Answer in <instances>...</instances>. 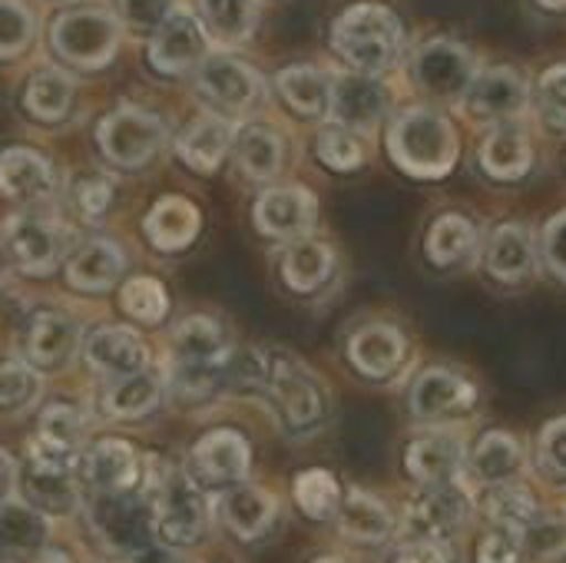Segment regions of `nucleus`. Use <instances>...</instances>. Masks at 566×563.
Returning a JSON list of instances; mask_svg holds the SVG:
<instances>
[{
  "instance_id": "1",
  "label": "nucleus",
  "mask_w": 566,
  "mask_h": 563,
  "mask_svg": "<svg viewBox=\"0 0 566 563\" xmlns=\"http://www.w3.org/2000/svg\"><path fill=\"white\" fill-rule=\"evenodd\" d=\"M169 388L182 402H206L216 398L226 388L229 362H232V345L219 322L206 315L182 319L172 329L169 338Z\"/></svg>"
},
{
  "instance_id": "2",
  "label": "nucleus",
  "mask_w": 566,
  "mask_h": 563,
  "mask_svg": "<svg viewBox=\"0 0 566 563\" xmlns=\"http://www.w3.org/2000/svg\"><path fill=\"white\" fill-rule=\"evenodd\" d=\"M388 153L408 176L441 179L458 163V133L444 113L431 106H415L391 123Z\"/></svg>"
},
{
  "instance_id": "3",
  "label": "nucleus",
  "mask_w": 566,
  "mask_h": 563,
  "mask_svg": "<svg viewBox=\"0 0 566 563\" xmlns=\"http://www.w3.org/2000/svg\"><path fill=\"white\" fill-rule=\"evenodd\" d=\"M262 395L289 435L318 431L328 418V392L322 378L289 352H269Z\"/></svg>"
},
{
  "instance_id": "4",
  "label": "nucleus",
  "mask_w": 566,
  "mask_h": 563,
  "mask_svg": "<svg viewBox=\"0 0 566 563\" xmlns=\"http://www.w3.org/2000/svg\"><path fill=\"white\" fill-rule=\"evenodd\" d=\"M332 43L355 73L378 76L398 60L401 23L381 3H355L338 17Z\"/></svg>"
},
{
  "instance_id": "5",
  "label": "nucleus",
  "mask_w": 566,
  "mask_h": 563,
  "mask_svg": "<svg viewBox=\"0 0 566 563\" xmlns=\"http://www.w3.org/2000/svg\"><path fill=\"white\" fill-rule=\"evenodd\" d=\"M149 511H153V531L172 544V548H192L202 541L206 524H209V511H206V498L202 488L172 468H163L153 484H149Z\"/></svg>"
},
{
  "instance_id": "6",
  "label": "nucleus",
  "mask_w": 566,
  "mask_h": 563,
  "mask_svg": "<svg viewBox=\"0 0 566 563\" xmlns=\"http://www.w3.org/2000/svg\"><path fill=\"white\" fill-rule=\"evenodd\" d=\"M478 402H481L478 385L451 365L424 368L411 382V392H408L411 418L428 425V428H451L454 421L474 415Z\"/></svg>"
},
{
  "instance_id": "7",
  "label": "nucleus",
  "mask_w": 566,
  "mask_h": 563,
  "mask_svg": "<svg viewBox=\"0 0 566 563\" xmlns=\"http://www.w3.org/2000/svg\"><path fill=\"white\" fill-rule=\"evenodd\" d=\"M50 43L60 60L76 70H99L116 56L119 27L106 10H66L50 27Z\"/></svg>"
},
{
  "instance_id": "8",
  "label": "nucleus",
  "mask_w": 566,
  "mask_h": 563,
  "mask_svg": "<svg viewBox=\"0 0 566 563\" xmlns=\"http://www.w3.org/2000/svg\"><path fill=\"white\" fill-rule=\"evenodd\" d=\"M96 143L109 163L123 169H136V166H146L163 149L166 126L156 113H146L139 106H123L99 123Z\"/></svg>"
},
{
  "instance_id": "9",
  "label": "nucleus",
  "mask_w": 566,
  "mask_h": 563,
  "mask_svg": "<svg viewBox=\"0 0 566 563\" xmlns=\"http://www.w3.org/2000/svg\"><path fill=\"white\" fill-rule=\"evenodd\" d=\"M405 471L421 491L454 488L468 475V441L451 428L421 431L405 448Z\"/></svg>"
},
{
  "instance_id": "10",
  "label": "nucleus",
  "mask_w": 566,
  "mask_h": 563,
  "mask_svg": "<svg viewBox=\"0 0 566 563\" xmlns=\"http://www.w3.org/2000/svg\"><path fill=\"white\" fill-rule=\"evenodd\" d=\"M90 524L96 538L116 554H143L156 534L149 501L133 494H93Z\"/></svg>"
},
{
  "instance_id": "11",
  "label": "nucleus",
  "mask_w": 566,
  "mask_h": 563,
  "mask_svg": "<svg viewBox=\"0 0 566 563\" xmlns=\"http://www.w3.org/2000/svg\"><path fill=\"white\" fill-rule=\"evenodd\" d=\"M474 76H478L474 56L458 40L434 37V40L421 43V50L415 56V80L428 96H438V100L468 96Z\"/></svg>"
},
{
  "instance_id": "12",
  "label": "nucleus",
  "mask_w": 566,
  "mask_h": 563,
  "mask_svg": "<svg viewBox=\"0 0 566 563\" xmlns=\"http://www.w3.org/2000/svg\"><path fill=\"white\" fill-rule=\"evenodd\" d=\"M348 362L368 382H391L411 358V342L395 322H365L348 335Z\"/></svg>"
},
{
  "instance_id": "13",
  "label": "nucleus",
  "mask_w": 566,
  "mask_h": 563,
  "mask_svg": "<svg viewBox=\"0 0 566 563\" xmlns=\"http://www.w3.org/2000/svg\"><path fill=\"white\" fill-rule=\"evenodd\" d=\"M471 521V498L454 488H424L405 508V541H448Z\"/></svg>"
},
{
  "instance_id": "14",
  "label": "nucleus",
  "mask_w": 566,
  "mask_h": 563,
  "mask_svg": "<svg viewBox=\"0 0 566 563\" xmlns=\"http://www.w3.org/2000/svg\"><path fill=\"white\" fill-rule=\"evenodd\" d=\"M537 259L541 256H537V239H534L531 226L504 222L484 242L481 265H484L491 282H497L504 289H521V285H527L534 279Z\"/></svg>"
},
{
  "instance_id": "15",
  "label": "nucleus",
  "mask_w": 566,
  "mask_h": 563,
  "mask_svg": "<svg viewBox=\"0 0 566 563\" xmlns=\"http://www.w3.org/2000/svg\"><path fill=\"white\" fill-rule=\"evenodd\" d=\"M3 242H7L10 259L23 272L43 275L66 252V229L46 216H13L3 226Z\"/></svg>"
},
{
  "instance_id": "16",
  "label": "nucleus",
  "mask_w": 566,
  "mask_h": 563,
  "mask_svg": "<svg viewBox=\"0 0 566 563\" xmlns=\"http://www.w3.org/2000/svg\"><path fill=\"white\" fill-rule=\"evenodd\" d=\"M196 83H199V93L212 106H219L226 113H245V110H252L259 103V93H262L259 73L249 63H242L235 56H226V53L206 56L199 63Z\"/></svg>"
},
{
  "instance_id": "17",
  "label": "nucleus",
  "mask_w": 566,
  "mask_h": 563,
  "mask_svg": "<svg viewBox=\"0 0 566 563\" xmlns=\"http://www.w3.org/2000/svg\"><path fill=\"white\" fill-rule=\"evenodd\" d=\"M252 216H255V229L262 236L295 242V239H305L308 229L315 226L318 202L302 186H279V189H265L255 199Z\"/></svg>"
},
{
  "instance_id": "18",
  "label": "nucleus",
  "mask_w": 566,
  "mask_h": 563,
  "mask_svg": "<svg viewBox=\"0 0 566 563\" xmlns=\"http://www.w3.org/2000/svg\"><path fill=\"white\" fill-rule=\"evenodd\" d=\"M206 60V33L199 27V17H192L189 10L172 7V13L156 27L153 43H149V63L166 73H186L196 63Z\"/></svg>"
},
{
  "instance_id": "19",
  "label": "nucleus",
  "mask_w": 566,
  "mask_h": 563,
  "mask_svg": "<svg viewBox=\"0 0 566 563\" xmlns=\"http://www.w3.org/2000/svg\"><path fill=\"white\" fill-rule=\"evenodd\" d=\"M328 113L332 119L355 133H368L381 123V116L388 113V90L365 73H345L338 80H332V100H328Z\"/></svg>"
},
{
  "instance_id": "20",
  "label": "nucleus",
  "mask_w": 566,
  "mask_h": 563,
  "mask_svg": "<svg viewBox=\"0 0 566 563\" xmlns=\"http://www.w3.org/2000/svg\"><path fill=\"white\" fill-rule=\"evenodd\" d=\"M249 471V441L239 431L219 428L192 448V481L199 488L239 484Z\"/></svg>"
},
{
  "instance_id": "21",
  "label": "nucleus",
  "mask_w": 566,
  "mask_h": 563,
  "mask_svg": "<svg viewBox=\"0 0 566 563\" xmlns=\"http://www.w3.org/2000/svg\"><path fill=\"white\" fill-rule=\"evenodd\" d=\"M524 468H527L524 445L507 431H484L474 441V448H468V475L481 488L521 481Z\"/></svg>"
},
{
  "instance_id": "22",
  "label": "nucleus",
  "mask_w": 566,
  "mask_h": 563,
  "mask_svg": "<svg viewBox=\"0 0 566 563\" xmlns=\"http://www.w3.org/2000/svg\"><path fill=\"white\" fill-rule=\"evenodd\" d=\"M527 103V83L511 66H494L488 73H478L468 90V110L478 119L504 123L514 113H521Z\"/></svg>"
},
{
  "instance_id": "23",
  "label": "nucleus",
  "mask_w": 566,
  "mask_h": 563,
  "mask_svg": "<svg viewBox=\"0 0 566 563\" xmlns=\"http://www.w3.org/2000/svg\"><path fill=\"white\" fill-rule=\"evenodd\" d=\"M481 252V232L464 212L438 216L424 232V259L434 269H464Z\"/></svg>"
},
{
  "instance_id": "24",
  "label": "nucleus",
  "mask_w": 566,
  "mask_h": 563,
  "mask_svg": "<svg viewBox=\"0 0 566 563\" xmlns=\"http://www.w3.org/2000/svg\"><path fill=\"white\" fill-rule=\"evenodd\" d=\"M83 475L96 494H133L139 481V458L129 441L103 438L86 451Z\"/></svg>"
},
{
  "instance_id": "25",
  "label": "nucleus",
  "mask_w": 566,
  "mask_h": 563,
  "mask_svg": "<svg viewBox=\"0 0 566 563\" xmlns=\"http://www.w3.org/2000/svg\"><path fill=\"white\" fill-rule=\"evenodd\" d=\"M76 345H80V325L73 315L53 312V309L30 315L27 332H23V348L30 362L43 368H60L73 358Z\"/></svg>"
},
{
  "instance_id": "26",
  "label": "nucleus",
  "mask_w": 566,
  "mask_h": 563,
  "mask_svg": "<svg viewBox=\"0 0 566 563\" xmlns=\"http://www.w3.org/2000/svg\"><path fill=\"white\" fill-rule=\"evenodd\" d=\"M335 524H338V534L358 548H378L395 534V518H391L388 504L358 488H352L342 498Z\"/></svg>"
},
{
  "instance_id": "27",
  "label": "nucleus",
  "mask_w": 566,
  "mask_h": 563,
  "mask_svg": "<svg viewBox=\"0 0 566 563\" xmlns=\"http://www.w3.org/2000/svg\"><path fill=\"white\" fill-rule=\"evenodd\" d=\"M86 358H90V365H93L99 375L126 378V375L146 372L149 352H146V342H143L133 329L106 325V329H96V332L90 335V342H86Z\"/></svg>"
},
{
  "instance_id": "28",
  "label": "nucleus",
  "mask_w": 566,
  "mask_h": 563,
  "mask_svg": "<svg viewBox=\"0 0 566 563\" xmlns=\"http://www.w3.org/2000/svg\"><path fill=\"white\" fill-rule=\"evenodd\" d=\"M53 166L36 149L10 146L0 153V196L17 202H36L53 192Z\"/></svg>"
},
{
  "instance_id": "29",
  "label": "nucleus",
  "mask_w": 566,
  "mask_h": 563,
  "mask_svg": "<svg viewBox=\"0 0 566 563\" xmlns=\"http://www.w3.org/2000/svg\"><path fill=\"white\" fill-rule=\"evenodd\" d=\"M335 249L322 239H295L282 252V282L298 295L322 292L335 275Z\"/></svg>"
},
{
  "instance_id": "30",
  "label": "nucleus",
  "mask_w": 566,
  "mask_h": 563,
  "mask_svg": "<svg viewBox=\"0 0 566 563\" xmlns=\"http://www.w3.org/2000/svg\"><path fill=\"white\" fill-rule=\"evenodd\" d=\"M534 163V146L527 133L514 123H497L481 143V169L497 183H517Z\"/></svg>"
},
{
  "instance_id": "31",
  "label": "nucleus",
  "mask_w": 566,
  "mask_h": 563,
  "mask_svg": "<svg viewBox=\"0 0 566 563\" xmlns=\"http://www.w3.org/2000/svg\"><path fill=\"white\" fill-rule=\"evenodd\" d=\"M83 415L70 405H53L43 411L40 418V431L36 438L30 441V455L27 458H36V461H50V465H73V455L83 441Z\"/></svg>"
},
{
  "instance_id": "32",
  "label": "nucleus",
  "mask_w": 566,
  "mask_h": 563,
  "mask_svg": "<svg viewBox=\"0 0 566 563\" xmlns=\"http://www.w3.org/2000/svg\"><path fill=\"white\" fill-rule=\"evenodd\" d=\"M199 226H202L199 209H196L189 199H182V196H166V199H159V202L149 209L146 222H143L146 239H149L153 249H159V252H179V249H186V246L199 236Z\"/></svg>"
},
{
  "instance_id": "33",
  "label": "nucleus",
  "mask_w": 566,
  "mask_h": 563,
  "mask_svg": "<svg viewBox=\"0 0 566 563\" xmlns=\"http://www.w3.org/2000/svg\"><path fill=\"white\" fill-rule=\"evenodd\" d=\"M123 265H126V259H123V252H119L116 242H109V239H90V242H83L70 256V262H66V282L73 289H80V292H106L119 279Z\"/></svg>"
},
{
  "instance_id": "34",
  "label": "nucleus",
  "mask_w": 566,
  "mask_h": 563,
  "mask_svg": "<svg viewBox=\"0 0 566 563\" xmlns=\"http://www.w3.org/2000/svg\"><path fill=\"white\" fill-rule=\"evenodd\" d=\"M222 521L226 528L239 538V541H255L262 538L275 514H279V504L275 498L265 491V488H252V484H235L226 498H222Z\"/></svg>"
},
{
  "instance_id": "35",
  "label": "nucleus",
  "mask_w": 566,
  "mask_h": 563,
  "mask_svg": "<svg viewBox=\"0 0 566 563\" xmlns=\"http://www.w3.org/2000/svg\"><path fill=\"white\" fill-rule=\"evenodd\" d=\"M229 146H232L229 123L219 119V116H199V119H192L182 129V136L176 143V153H179V159L189 169H196V173H216L219 163L226 159Z\"/></svg>"
},
{
  "instance_id": "36",
  "label": "nucleus",
  "mask_w": 566,
  "mask_h": 563,
  "mask_svg": "<svg viewBox=\"0 0 566 563\" xmlns=\"http://www.w3.org/2000/svg\"><path fill=\"white\" fill-rule=\"evenodd\" d=\"M259 23L255 0H199V27L219 46H239Z\"/></svg>"
},
{
  "instance_id": "37",
  "label": "nucleus",
  "mask_w": 566,
  "mask_h": 563,
  "mask_svg": "<svg viewBox=\"0 0 566 563\" xmlns=\"http://www.w3.org/2000/svg\"><path fill=\"white\" fill-rule=\"evenodd\" d=\"M46 544V521L36 508L3 501L0 504V563L33 557Z\"/></svg>"
},
{
  "instance_id": "38",
  "label": "nucleus",
  "mask_w": 566,
  "mask_h": 563,
  "mask_svg": "<svg viewBox=\"0 0 566 563\" xmlns=\"http://www.w3.org/2000/svg\"><path fill=\"white\" fill-rule=\"evenodd\" d=\"M232 139H235V163H239V169L249 179L265 183V179H272L282 169L285 143H282V136L272 126L252 123V126L239 129V136H232Z\"/></svg>"
},
{
  "instance_id": "39",
  "label": "nucleus",
  "mask_w": 566,
  "mask_h": 563,
  "mask_svg": "<svg viewBox=\"0 0 566 563\" xmlns=\"http://www.w3.org/2000/svg\"><path fill=\"white\" fill-rule=\"evenodd\" d=\"M166 382L156 372H136L126 378H113V385L103 395V408L113 418H143L163 402Z\"/></svg>"
},
{
  "instance_id": "40",
  "label": "nucleus",
  "mask_w": 566,
  "mask_h": 563,
  "mask_svg": "<svg viewBox=\"0 0 566 563\" xmlns=\"http://www.w3.org/2000/svg\"><path fill=\"white\" fill-rule=\"evenodd\" d=\"M27 498L30 508H43L53 514H66L70 508H76V484L66 465H50V461H36L27 458Z\"/></svg>"
},
{
  "instance_id": "41",
  "label": "nucleus",
  "mask_w": 566,
  "mask_h": 563,
  "mask_svg": "<svg viewBox=\"0 0 566 563\" xmlns=\"http://www.w3.org/2000/svg\"><path fill=\"white\" fill-rule=\"evenodd\" d=\"M279 93L282 100L302 113V116H322L328 110V100H332V76L318 66H308V63H295V66H285L279 73Z\"/></svg>"
},
{
  "instance_id": "42",
  "label": "nucleus",
  "mask_w": 566,
  "mask_h": 563,
  "mask_svg": "<svg viewBox=\"0 0 566 563\" xmlns=\"http://www.w3.org/2000/svg\"><path fill=\"white\" fill-rule=\"evenodd\" d=\"M478 508H481V514H484L491 524H497V528H517V531H521L524 524H531V521L541 514L537 498H534L531 488L521 484V481L481 488Z\"/></svg>"
},
{
  "instance_id": "43",
  "label": "nucleus",
  "mask_w": 566,
  "mask_h": 563,
  "mask_svg": "<svg viewBox=\"0 0 566 563\" xmlns=\"http://www.w3.org/2000/svg\"><path fill=\"white\" fill-rule=\"evenodd\" d=\"M23 103L27 113L36 116L40 123H60L73 103V80L56 66H40L27 83Z\"/></svg>"
},
{
  "instance_id": "44",
  "label": "nucleus",
  "mask_w": 566,
  "mask_h": 563,
  "mask_svg": "<svg viewBox=\"0 0 566 563\" xmlns=\"http://www.w3.org/2000/svg\"><path fill=\"white\" fill-rule=\"evenodd\" d=\"M521 548L524 561L531 563L566 561V514L541 511L531 524L521 528Z\"/></svg>"
},
{
  "instance_id": "45",
  "label": "nucleus",
  "mask_w": 566,
  "mask_h": 563,
  "mask_svg": "<svg viewBox=\"0 0 566 563\" xmlns=\"http://www.w3.org/2000/svg\"><path fill=\"white\" fill-rule=\"evenodd\" d=\"M295 504L312 521L335 518L338 514V504H342V488H338L335 475L332 471H322V468L302 471L295 478Z\"/></svg>"
},
{
  "instance_id": "46",
  "label": "nucleus",
  "mask_w": 566,
  "mask_h": 563,
  "mask_svg": "<svg viewBox=\"0 0 566 563\" xmlns=\"http://www.w3.org/2000/svg\"><path fill=\"white\" fill-rule=\"evenodd\" d=\"M43 392V378L23 362H0V415H20L33 408Z\"/></svg>"
},
{
  "instance_id": "47",
  "label": "nucleus",
  "mask_w": 566,
  "mask_h": 563,
  "mask_svg": "<svg viewBox=\"0 0 566 563\" xmlns=\"http://www.w3.org/2000/svg\"><path fill=\"white\" fill-rule=\"evenodd\" d=\"M123 312L136 322H146V325H156L166 319L169 312V295H166V285L149 279V275H136L123 285Z\"/></svg>"
},
{
  "instance_id": "48",
  "label": "nucleus",
  "mask_w": 566,
  "mask_h": 563,
  "mask_svg": "<svg viewBox=\"0 0 566 563\" xmlns=\"http://www.w3.org/2000/svg\"><path fill=\"white\" fill-rule=\"evenodd\" d=\"M36 33V17L23 0H0V56H20Z\"/></svg>"
},
{
  "instance_id": "49",
  "label": "nucleus",
  "mask_w": 566,
  "mask_h": 563,
  "mask_svg": "<svg viewBox=\"0 0 566 563\" xmlns=\"http://www.w3.org/2000/svg\"><path fill=\"white\" fill-rule=\"evenodd\" d=\"M315 153L318 159L335 169V173H352L365 163V146L355 133L342 129V126H332V129H322L318 133V143H315Z\"/></svg>"
},
{
  "instance_id": "50",
  "label": "nucleus",
  "mask_w": 566,
  "mask_h": 563,
  "mask_svg": "<svg viewBox=\"0 0 566 563\" xmlns=\"http://www.w3.org/2000/svg\"><path fill=\"white\" fill-rule=\"evenodd\" d=\"M537 468L554 481L566 484V418H554L537 435Z\"/></svg>"
},
{
  "instance_id": "51",
  "label": "nucleus",
  "mask_w": 566,
  "mask_h": 563,
  "mask_svg": "<svg viewBox=\"0 0 566 563\" xmlns=\"http://www.w3.org/2000/svg\"><path fill=\"white\" fill-rule=\"evenodd\" d=\"M537 110L551 129H566V63L544 73L541 93H537Z\"/></svg>"
},
{
  "instance_id": "52",
  "label": "nucleus",
  "mask_w": 566,
  "mask_h": 563,
  "mask_svg": "<svg viewBox=\"0 0 566 563\" xmlns=\"http://www.w3.org/2000/svg\"><path fill=\"white\" fill-rule=\"evenodd\" d=\"M109 202H113V183L106 176L90 173V176H80L73 183V206L83 219L96 222L109 209Z\"/></svg>"
},
{
  "instance_id": "53",
  "label": "nucleus",
  "mask_w": 566,
  "mask_h": 563,
  "mask_svg": "<svg viewBox=\"0 0 566 563\" xmlns=\"http://www.w3.org/2000/svg\"><path fill=\"white\" fill-rule=\"evenodd\" d=\"M478 563H527L521 548V531L491 524L478 544Z\"/></svg>"
},
{
  "instance_id": "54",
  "label": "nucleus",
  "mask_w": 566,
  "mask_h": 563,
  "mask_svg": "<svg viewBox=\"0 0 566 563\" xmlns=\"http://www.w3.org/2000/svg\"><path fill=\"white\" fill-rule=\"evenodd\" d=\"M537 256H541L544 269L566 285V209L544 226Z\"/></svg>"
},
{
  "instance_id": "55",
  "label": "nucleus",
  "mask_w": 566,
  "mask_h": 563,
  "mask_svg": "<svg viewBox=\"0 0 566 563\" xmlns=\"http://www.w3.org/2000/svg\"><path fill=\"white\" fill-rule=\"evenodd\" d=\"M116 3L123 20L136 30H156L172 13V0H116Z\"/></svg>"
},
{
  "instance_id": "56",
  "label": "nucleus",
  "mask_w": 566,
  "mask_h": 563,
  "mask_svg": "<svg viewBox=\"0 0 566 563\" xmlns=\"http://www.w3.org/2000/svg\"><path fill=\"white\" fill-rule=\"evenodd\" d=\"M395 563H454L448 541H405L395 551Z\"/></svg>"
},
{
  "instance_id": "57",
  "label": "nucleus",
  "mask_w": 566,
  "mask_h": 563,
  "mask_svg": "<svg viewBox=\"0 0 566 563\" xmlns=\"http://www.w3.org/2000/svg\"><path fill=\"white\" fill-rule=\"evenodd\" d=\"M13 484H17V465H13V458L0 448V501L13 491Z\"/></svg>"
},
{
  "instance_id": "58",
  "label": "nucleus",
  "mask_w": 566,
  "mask_h": 563,
  "mask_svg": "<svg viewBox=\"0 0 566 563\" xmlns=\"http://www.w3.org/2000/svg\"><path fill=\"white\" fill-rule=\"evenodd\" d=\"M33 563H70V557H66V554H56V551H53V554H43V557H36Z\"/></svg>"
},
{
  "instance_id": "59",
  "label": "nucleus",
  "mask_w": 566,
  "mask_h": 563,
  "mask_svg": "<svg viewBox=\"0 0 566 563\" xmlns=\"http://www.w3.org/2000/svg\"><path fill=\"white\" fill-rule=\"evenodd\" d=\"M139 563H179L176 557H169V554H153V557H143Z\"/></svg>"
},
{
  "instance_id": "60",
  "label": "nucleus",
  "mask_w": 566,
  "mask_h": 563,
  "mask_svg": "<svg viewBox=\"0 0 566 563\" xmlns=\"http://www.w3.org/2000/svg\"><path fill=\"white\" fill-rule=\"evenodd\" d=\"M3 279H7V252L0 249V285H3Z\"/></svg>"
},
{
  "instance_id": "61",
  "label": "nucleus",
  "mask_w": 566,
  "mask_h": 563,
  "mask_svg": "<svg viewBox=\"0 0 566 563\" xmlns=\"http://www.w3.org/2000/svg\"><path fill=\"white\" fill-rule=\"evenodd\" d=\"M544 7H551V10H564L566 7V0H541Z\"/></svg>"
},
{
  "instance_id": "62",
  "label": "nucleus",
  "mask_w": 566,
  "mask_h": 563,
  "mask_svg": "<svg viewBox=\"0 0 566 563\" xmlns=\"http://www.w3.org/2000/svg\"><path fill=\"white\" fill-rule=\"evenodd\" d=\"M312 563H345V561H342V557H332V554H328V557H318V561H312Z\"/></svg>"
}]
</instances>
